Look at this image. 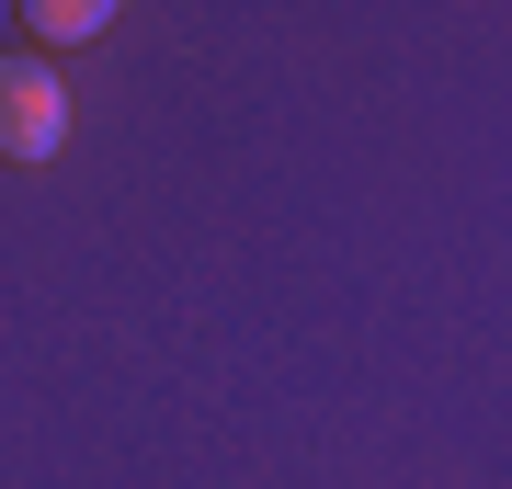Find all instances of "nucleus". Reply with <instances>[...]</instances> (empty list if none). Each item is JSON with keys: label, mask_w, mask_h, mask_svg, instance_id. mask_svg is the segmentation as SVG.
<instances>
[{"label": "nucleus", "mask_w": 512, "mask_h": 489, "mask_svg": "<svg viewBox=\"0 0 512 489\" xmlns=\"http://www.w3.org/2000/svg\"><path fill=\"white\" fill-rule=\"evenodd\" d=\"M69 148V91L46 57H0V160H57Z\"/></svg>", "instance_id": "nucleus-1"}, {"label": "nucleus", "mask_w": 512, "mask_h": 489, "mask_svg": "<svg viewBox=\"0 0 512 489\" xmlns=\"http://www.w3.org/2000/svg\"><path fill=\"white\" fill-rule=\"evenodd\" d=\"M114 12H126V0H23V35H46V46H92Z\"/></svg>", "instance_id": "nucleus-2"}]
</instances>
